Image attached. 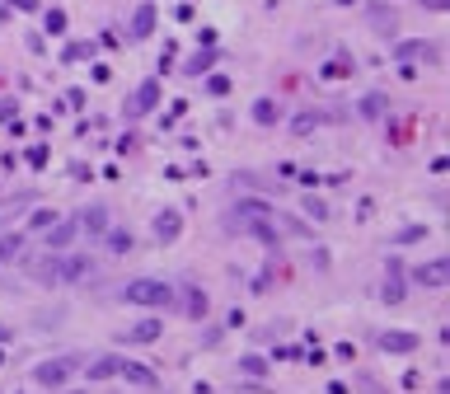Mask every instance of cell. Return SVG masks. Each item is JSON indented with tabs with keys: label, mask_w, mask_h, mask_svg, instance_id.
<instances>
[{
	"label": "cell",
	"mask_w": 450,
	"mask_h": 394,
	"mask_svg": "<svg viewBox=\"0 0 450 394\" xmlns=\"http://www.w3.org/2000/svg\"><path fill=\"white\" fill-rule=\"evenodd\" d=\"M122 300L127 305H155V310H164V305L174 300V286L155 282V277H136V282L122 286Z\"/></svg>",
	"instance_id": "1"
},
{
	"label": "cell",
	"mask_w": 450,
	"mask_h": 394,
	"mask_svg": "<svg viewBox=\"0 0 450 394\" xmlns=\"http://www.w3.org/2000/svg\"><path fill=\"white\" fill-rule=\"evenodd\" d=\"M33 272H38V277H43L47 286H62V282H80V277H90L94 263H90V258H62V263L43 258V263H38Z\"/></svg>",
	"instance_id": "2"
},
{
	"label": "cell",
	"mask_w": 450,
	"mask_h": 394,
	"mask_svg": "<svg viewBox=\"0 0 450 394\" xmlns=\"http://www.w3.org/2000/svg\"><path fill=\"white\" fill-rule=\"evenodd\" d=\"M76 371H80V357H52V362H38V366H33V385L57 390V385H66Z\"/></svg>",
	"instance_id": "3"
},
{
	"label": "cell",
	"mask_w": 450,
	"mask_h": 394,
	"mask_svg": "<svg viewBox=\"0 0 450 394\" xmlns=\"http://www.w3.org/2000/svg\"><path fill=\"white\" fill-rule=\"evenodd\" d=\"M155 104H160V80H146L136 94L122 104V118H132V122H136V118H146V113L155 108Z\"/></svg>",
	"instance_id": "4"
},
{
	"label": "cell",
	"mask_w": 450,
	"mask_h": 394,
	"mask_svg": "<svg viewBox=\"0 0 450 394\" xmlns=\"http://www.w3.org/2000/svg\"><path fill=\"white\" fill-rule=\"evenodd\" d=\"M418 347H422L418 333H404V329L380 333V352H389V357H408V352H418Z\"/></svg>",
	"instance_id": "5"
},
{
	"label": "cell",
	"mask_w": 450,
	"mask_h": 394,
	"mask_svg": "<svg viewBox=\"0 0 450 394\" xmlns=\"http://www.w3.org/2000/svg\"><path fill=\"white\" fill-rule=\"evenodd\" d=\"M404 263H399V258H389L385 263V286H380V296H385V305H399V300H404Z\"/></svg>",
	"instance_id": "6"
},
{
	"label": "cell",
	"mask_w": 450,
	"mask_h": 394,
	"mask_svg": "<svg viewBox=\"0 0 450 394\" xmlns=\"http://www.w3.org/2000/svg\"><path fill=\"white\" fill-rule=\"evenodd\" d=\"M178 235H183V211L164 206V211L155 216V239H160V244H174Z\"/></svg>",
	"instance_id": "7"
},
{
	"label": "cell",
	"mask_w": 450,
	"mask_h": 394,
	"mask_svg": "<svg viewBox=\"0 0 450 394\" xmlns=\"http://www.w3.org/2000/svg\"><path fill=\"white\" fill-rule=\"evenodd\" d=\"M446 272H450L446 258H427V263L413 268V282H418V286H446Z\"/></svg>",
	"instance_id": "8"
},
{
	"label": "cell",
	"mask_w": 450,
	"mask_h": 394,
	"mask_svg": "<svg viewBox=\"0 0 450 394\" xmlns=\"http://www.w3.org/2000/svg\"><path fill=\"white\" fill-rule=\"evenodd\" d=\"M160 329H164V324H160V319H136V324H132V329H122L118 333V343H155L160 338Z\"/></svg>",
	"instance_id": "9"
},
{
	"label": "cell",
	"mask_w": 450,
	"mask_h": 394,
	"mask_svg": "<svg viewBox=\"0 0 450 394\" xmlns=\"http://www.w3.org/2000/svg\"><path fill=\"white\" fill-rule=\"evenodd\" d=\"M80 235L76 221H52L47 225V249H71V239Z\"/></svg>",
	"instance_id": "10"
},
{
	"label": "cell",
	"mask_w": 450,
	"mask_h": 394,
	"mask_svg": "<svg viewBox=\"0 0 450 394\" xmlns=\"http://www.w3.org/2000/svg\"><path fill=\"white\" fill-rule=\"evenodd\" d=\"M436 43H399V52L394 57H404V62H436Z\"/></svg>",
	"instance_id": "11"
},
{
	"label": "cell",
	"mask_w": 450,
	"mask_h": 394,
	"mask_svg": "<svg viewBox=\"0 0 450 394\" xmlns=\"http://www.w3.org/2000/svg\"><path fill=\"white\" fill-rule=\"evenodd\" d=\"M122 380H132V385H141V390H155L160 380H155V371H146V366H136V362H122V371H118Z\"/></svg>",
	"instance_id": "12"
},
{
	"label": "cell",
	"mask_w": 450,
	"mask_h": 394,
	"mask_svg": "<svg viewBox=\"0 0 450 394\" xmlns=\"http://www.w3.org/2000/svg\"><path fill=\"white\" fill-rule=\"evenodd\" d=\"M118 371H122V357H99V362H90L85 376H90V380H113Z\"/></svg>",
	"instance_id": "13"
},
{
	"label": "cell",
	"mask_w": 450,
	"mask_h": 394,
	"mask_svg": "<svg viewBox=\"0 0 450 394\" xmlns=\"http://www.w3.org/2000/svg\"><path fill=\"white\" fill-rule=\"evenodd\" d=\"M76 225H85V230H94V235H104V230H108V211H104V206H90Z\"/></svg>",
	"instance_id": "14"
},
{
	"label": "cell",
	"mask_w": 450,
	"mask_h": 394,
	"mask_svg": "<svg viewBox=\"0 0 450 394\" xmlns=\"http://www.w3.org/2000/svg\"><path fill=\"white\" fill-rule=\"evenodd\" d=\"M277 118H281V108L272 104V99H258V104H253V122H258V127H272Z\"/></svg>",
	"instance_id": "15"
},
{
	"label": "cell",
	"mask_w": 450,
	"mask_h": 394,
	"mask_svg": "<svg viewBox=\"0 0 450 394\" xmlns=\"http://www.w3.org/2000/svg\"><path fill=\"white\" fill-rule=\"evenodd\" d=\"M183 305H188V315H192V319H202V315H206V291L188 286V291H183Z\"/></svg>",
	"instance_id": "16"
},
{
	"label": "cell",
	"mask_w": 450,
	"mask_h": 394,
	"mask_svg": "<svg viewBox=\"0 0 450 394\" xmlns=\"http://www.w3.org/2000/svg\"><path fill=\"white\" fill-rule=\"evenodd\" d=\"M150 24H155V10H150V5H141L136 19H132V33H136V38H146V33H150Z\"/></svg>",
	"instance_id": "17"
},
{
	"label": "cell",
	"mask_w": 450,
	"mask_h": 394,
	"mask_svg": "<svg viewBox=\"0 0 450 394\" xmlns=\"http://www.w3.org/2000/svg\"><path fill=\"white\" fill-rule=\"evenodd\" d=\"M234 216H272V206H267V202H258V197H244Z\"/></svg>",
	"instance_id": "18"
},
{
	"label": "cell",
	"mask_w": 450,
	"mask_h": 394,
	"mask_svg": "<svg viewBox=\"0 0 450 394\" xmlns=\"http://www.w3.org/2000/svg\"><path fill=\"white\" fill-rule=\"evenodd\" d=\"M216 66V52H197L192 62H188V76H202V71H211Z\"/></svg>",
	"instance_id": "19"
},
{
	"label": "cell",
	"mask_w": 450,
	"mask_h": 394,
	"mask_svg": "<svg viewBox=\"0 0 450 394\" xmlns=\"http://www.w3.org/2000/svg\"><path fill=\"white\" fill-rule=\"evenodd\" d=\"M319 122H324V118H319V113H300V118H295V136H310V132H314V127H319Z\"/></svg>",
	"instance_id": "20"
},
{
	"label": "cell",
	"mask_w": 450,
	"mask_h": 394,
	"mask_svg": "<svg viewBox=\"0 0 450 394\" xmlns=\"http://www.w3.org/2000/svg\"><path fill=\"white\" fill-rule=\"evenodd\" d=\"M108 249L127 253V249H132V230H108Z\"/></svg>",
	"instance_id": "21"
},
{
	"label": "cell",
	"mask_w": 450,
	"mask_h": 394,
	"mask_svg": "<svg viewBox=\"0 0 450 394\" xmlns=\"http://www.w3.org/2000/svg\"><path fill=\"white\" fill-rule=\"evenodd\" d=\"M361 113H366V118H380V113H385V94H366L361 99Z\"/></svg>",
	"instance_id": "22"
},
{
	"label": "cell",
	"mask_w": 450,
	"mask_h": 394,
	"mask_svg": "<svg viewBox=\"0 0 450 394\" xmlns=\"http://www.w3.org/2000/svg\"><path fill=\"white\" fill-rule=\"evenodd\" d=\"M90 43H66V57H62V62H85V57H90Z\"/></svg>",
	"instance_id": "23"
},
{
	"label": "cell",
	"mask_w": 450,
	"mask_h": 394,
	"mask_svg": "<svg viewBox=\"0 0 450 394\" xmlns=\"http://www.w3.org/2000/svg\"><path fill=\"white\" fill-rule=\"evenodd\" d=\"M239 371H244V376H263L267 362H263V357H239Z\"/></svg>",
	"instance_id": "24"
},
{
	"label": "cell",
	"mask_w": 450,
	"mask_h": 394,
	"mask_svg": "<svg viewBox=\"0 0 450 394\" xmlns=\"http://www.w3.org/2000/svg\"><path fill=\"white\" fill-rule=\"evenodd\" d=\"M206 94H230V80H225V76H211V80H206Z\"/></svg>",
	"instance_id": "25"
},
{
	"label": "cell",
	"mask_w": 450,
	"mask_h": 394,
	"mask_svg": "<svg viewBox=\"0 0 450 394\" xmlns=\"http://www.w3.org/2000/svg\"><path fill=\"white\" fill-rule=\"evenodd\" d=\"M52 221H57V211H33V216H29V225H33V230H47Z\"/></svg>",
	"instance_id": "26"
},
{
	"label": "cell",
	"mask_w": 450,
	"mask_h": 394,
	"mask_svg": "<svg viewBox=\"0 0 450 394\" xmlns=\"http://www.w3.org/2000/svg\"><path fill=\"white\" fill-rule=\"evenodd\" d=\"M19 244H24L19 235H5V239H0V258H15V253H19Z\"/></svg>",
	"instance_id": "27"
},
{
	"label": "cell",
	"mask_w": 450,
	"mask_h": 394,
	"mask_svg": "<svg viewBox=\"0 0 450 394\" xmlns=\"http://www.w3.org/2000/svg\"><path fill=\"white\" fill-rule=\"evenodd\" d=\"M47 33H66V15H62V10H47Z\"/></svg>",
	"instance_id": "28"
},
{
	"label": "cell",
	"mask_w": 450,
	"mask_h": 394,
	"mask_svg": "<svg viewBox=\"0 0 450 394\" xmlns=\"http://www.w3.org/2000/svg\"><path fill=\"white\" fill-rule=\"evenodd\" d=\"M305 211H310L314 221H328V206H324V202H319V197H310V202H305Z\"/></svg>",
	"instance_id": "29"
},
{
	"label": "cell",
	"mask_w": 450,
	"mask_h": 394,
	"mask_svg": "<svg viewBox=\"0 0 450 394\" xmlns=\"http://www.w3.org/2000/svg\"><path fill=\"white\" fill-rule=\"evenodd\" d=\"M347 71H352V62H328L324 66V76H347Z\"/></svg>",
	"instance_id": "30"
},
{
	"label": "cell",
	"mask_w": 450,
	"mask_h": 394,
	"mask_svg": "<svg viewBox=\"0 0 450 394\" xmlns=\"http://www.w3.org/2000/svg\"><path fill=\"white\" fill-rule=\"evenodd\" d=\"M29 164H33V169H38V164H47V146H33V150H29Z\"/></svg>",
	"instance_id": "31"
},
{
	"label": "cell",
	"mask_w": 450,
	"mask_h": 394,
	"mask_svg": "<svg viewBox=\"0 0 450 394\" xmlns=\"http://www.w3.org/2000/svg\"><path fill=\"white\" fill-rule=\"evenodd\" d=\"M5 338H10V329H5V324H0V343H5Z\"/></svg>",
	"instance_id": "32"
}]
</instances>
